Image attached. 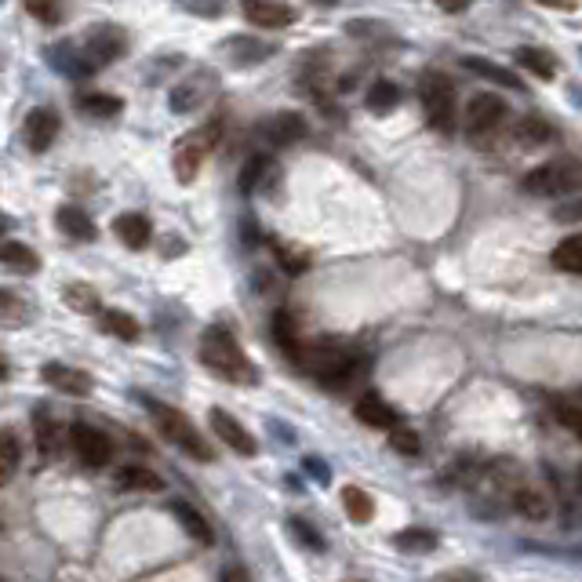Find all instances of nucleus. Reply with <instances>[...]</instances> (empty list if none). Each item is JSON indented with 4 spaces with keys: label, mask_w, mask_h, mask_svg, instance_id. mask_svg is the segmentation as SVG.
I'll list each match as a JSON object with an SVG mask.
<instances>
[{
    "label": "nucleus",
    "mask_w": 582,
    "mask_h": 582,
    "mask_svg": "<svg viewBox=\"0 0 582 582\" xmlns=\"http://www.w3.org/2000/svg\"><path fill=\"white\" fill-rule=\"evenodd\" d=\"M201 361L208 372H215L226 382H237V386H255V382H259V368L248 361V353L241 350V342L233 339V332H226L222 324H211L208 332H204Z\"/></svg>",
    "instance_id": "obj_1"
},
{
    "label": "nucleus",
    "mask_w": 582,
    "mask_h": 582,
    "mask_svg": "<svg viewBox=\"0 0 582 582\" xmlns=\"http://www.w3.org/2000/svg\"><path fill=\"white\" fill-rule=\"evenodd\" d=\"M310 375H317L328 386H346L353 375L361 372V357L353 350H342L335 342H321V346H302L299 361Z\"/></svg>",
    "instance_id": "obj_2"
},
{
    "label": "nucleus",
    "mask_w": 582,
    "mask_h": 582,
    "mask_svg": "<svg viewBox=\"0 0 582 582\" xmlns=\"http://www.w3.org/2000/svg\"><path fill=\"white\" fill-rule=\"evenodd\" d=\"M419 99H422V110H426L430 128L444 131V135H452L455 131V84L437 70L422 73L419 77Z\"/></svg>",
    "instance_id": "obj_3"
},
{
    "label": "nucleus",
    "mask_w": 582,
    "mask_h": 582,
    "mask_svg": "<svg viewBox=\"0 0 582 582\" xmlns=\"http://www.w3.org/2000/svg\"><path fill=\"white\" fill-rule=\"evenodd\" d=\"M582 186V164L572 161V157H557V161L542 164V168L528 171L521 182L524 193L532 197H564Z\"/></svg>",
    "instance_id": "obj_4"
},
{
    "label": "nucleus",
    "mask_w": 582,
    "mask_h": 582,
    "mask_svg": "<svg viewBox=\"0 0 582 582\" xmlns=\"http://www.w3.org/2000/svg\"><path fill=\"white\" fill-rule=\"evenodd\" d=\"M219 135H222V117H215V121L204 124L201 131H190V135H182V139L175 142V157H171V164H175V175H179L182 186H190V182L197 179V171H201L204 157L215 150Z\"/></svg>",
    "instance_id": "obj_5"
},
{
    "label": "nucleus",
    "mask_w": 582,
    "mask_h": 582,
    "mask_svg": "<svg viewBox=\"0 0 582 582\" xmlns=\"http://www.w3.org/2000/svg\"><path fill=\"white\" fill-rule=\"evenodd\" d=\"M510 110H506V102L499 95H473L470 106H466V135H470L473 146H492L495 139L502 135V124H506Z\"/></svg>",
    "instance_id": "obj_6"
},
{
    "label": "nucleus",
    "mask_w": 582,
    "mask_h": 582,
    "mask_svg": "<svg viewBox=\"0 0 582 582\" xmlns=\"http://www.w3.org/2000/svg\"><path fill=\"white\" fill-rule=\"evenodd\" d=\"M153 422H157L161 437H168V441L175 444V448H182L186 455H193V459H201V462L215 459V452H211L208 444L201 441L197 426H193V422L186 419L179 408H164V404H153Z\"/></svg>",
    "instance_id": "obj_7"
},
{
    "label": "nucleus",
    "mask_w": 582,
    "mask_h": 582,
    "mask_svg": "<svg viewBox=\"0 0 582 582\" xmlns=\"http://www.w3.org/2000/svg\"><path fill=\"white\" fill-rule=\"evenodd\" d=\"M70 441H73V452H77V459H81L84 466H91V470L110 466V459H113L110 433L95 430V426H88V422H77V426L70 430Z\"/></svg>",
    "instance_id": "obj_8"
},
{
    "label": "nucleus",
    "mask_w": 582,
    "mask_h": 582,
    "mask_svg": "<svg viewBox=\"0 0 582 582\" xmlns=\"http://www.w3.org/2000/svg\"><path fill=\"white\" fill-rule=\"evenodd\" d=\"M124 48H128V41H124L121 30H113V26H95V30L88 33V41H84L81 55L91 70H99V66H106V62L121 59Z\"/></svg>",
    "instance_id": "obj_9"
},
{
    "label": "nucleus",
    "mask_w": 582,
    "mask_h": 582,
    "mask_svg": "<svg viewBox=\"0 0 582 582\" xmlns=\"http://www.w3.org/2000/svg\"><path fill=\"white\" fill-rule=\"evenodd\" d=\"M211 430H215L219 441H226V448H233V452L244 455V459H251V455L259 452V441H255L233 415L222 412V408H211Z\"/></svg>",
    "instance_id": "obj_10"
},
{
    "label": "nucleus",
    "mask_w": 582,
    "mask_h": 582,
    "mask_svg": "<svg viewBox=\"0 0 582 582\" xmlns=\"http://www.w3.org/2000/svg\"><path fill=\"white\" fill-rule=\"evenodd\" d=\"M241 11L244 19L262 26V30H284V26L295 22V11L288 4H281V0H241Z\"/></svg>",
    "instance_id": "obj_11"
},
{
    "label": "nucleus",
    "mask_w": 582,
    "mask_h": 582,
    "mask_svg": "<svg viewBox=\"0 0 582 582\" xmlns=\"http://www.w3.org/2000/svg\"><path fill=\"white\" fill-rule=\"evenodd\" d=\"M22 135H26V146H30L33 153L51 150V142L59 135V117L51 110H44V106H37V110H30L26 124H22Z\"/></svg>",
    "instance_id": "obj_12"
},
{
    "label": "nucleus",
    "mask_w": 582,
    "mask_h": 582,
    "mask_svg": "<svg viewBox=\"0 0 582 582\" xmlns=\"http://www.w3.org/2000/svg\"><path fill=\"white\" fill-rule=\"evenodd\" d=\"M306 135V121L299 113H273L270 121H262V139L270 146H291Z\"/></svg>",
    "instance_id": "obj_13"
},
{
    "label": "nucleus",
    "mask_w": 582,
    "mask_h": 582,
    "mask_svg": "<svg viewBox=\"0 0 582 582\" xmlns=\"http://www.w3.org/2000/svg\"><path fill=\"white\" fill-rule=\"evenodd\" d=\"M41 375H44V382L55 386V390L73 393V397H88L91 386H95L88 372H77V368H66V364H44Z\"/></svg>",
    "instance_id": "obj_14"
},
{
    "label": "nucleus",
    "mask_w": 582,
    "mask_h": 582,
    "mask_svg": "<svg viewBox=\"0 0 582 582\" xmlns=\"http://www.w3.org/2000/svg\"><path fill=\"white\" fill-rule=\"evenodd\" d=\"M113 233L124 241V248L131 251H142L146 244H150L153 230H150V219L146 215H139V211H124V215H117V222H113Z\"/></svg>",
    "instance_id": "obj_15"
},
{
    "label": "nucleus",
    "mask_w": 582,
    "mask_h": 582,
    "mask_svg": "<svg viewBox=\"0 0 582 582\" xmlns=\"http://www.w3.org/2000/svg\"><path fill=\"white\" fill-rule=\"evenodd\" d=\"M353 412H357V419H361L364 426H372V430H393V426H397V412H393L382 397H375V393H364Z\"/></svg>",
    "instance_id": "obj_16"
},
{
    "label": "nucleus",
    "mask_w": 582,
    "mask_h": 582,
    "mask_svg": "<svg viewBox=\"0 0 582 582\" xmlns=\"http://www.w3.org/2000/svg\"><path fill=\"white\" fill-rule=\"evenodd\" d=\"M55 222H59V230L66 233L70 241H95V222H91L88 211H81L77 204H62Z\"/></svg>",
    "instance_id": "obj_17"
},
{
    "label": "nucleus",
    "mask_w": 582,
    "mask_h": 582,
    "mask_svg": "<svg viewBox=\"0 0 582 582\" xmlns=\"http://www.w3.org/2000/svg\"><path fill=\"white\" fill-rule=\"evenodd\" d=\"M510 499H513V510L521 513V517H528V521H546V517H550V499H546L539 488L517 484L510 492Z\"/></svg>",
    "instance_id": "obj_18"
},
{
    "label": "nucleus",
    "mask_w": 582,
    "mask_h": 582,
    "mask_svg": "<svg viewBox=\"0 0 582 582\" xmlns=\"http://www.w3.org/2000/svg\"><path fill=\"white\" fill-rule=\"evenodd\" d=\"M171 513H175V521L182 524V532L190 535V539L204 542V546H211V542H215V535H211L208 521H204L201 513L193 510L190 502H182V499H171Z\"/></svg>",
    "instance_id": "obj_19"
},
{
    "label": "nucleus",
    "mask_w": 582,
    "mask_h": 582,
    "mask_svg": "<svg viewBox=\"0 0 582 582\" xmlns=\"http://www.w3.org/2000/svg\"><path fill=\"white\" fill-rule=\"evenodd\" d=\"M273 339H277V346L288 353L291 361H299V353H302L306 342L299 339V324H295V317H291L288 310L273 313Z\"/></svg>",
    "instance_id": "obj_20"
},
{
    "label": "nucleus",
    "mask_w": 582,
    "mask_h": 582,
    "mask_svg": "<svg viewBox=\"0 0 582 582\" xmlns=\"http://www.w3.org/2000/svg\"><path fill=\"white\" fill-rule=\"evenodd\" d=\"M0 266H8L15 273H37L41 270V259H37V251L26 248L22 241H4L0 244Z\"/></svg>",
    "instance_id": "obj_21"
},
{
    "label": "nucleus",
    "mask_w": 582,
    "mask_h": 582,
    "mask_svg": "<svg viewBox=\"0 0 582 582\" xmlns=\"http://www.w3.org/2000/svg\"><path fill=\"white\" fill-rule=\"evenodd\" d=\"M204 88H211V77L204 73L201 81L193 77V81H186V84H179V88L171 91V110L175 113H190V110H197L204 99H208V91Z\"/></svg>",
    "instance_id": "obj_22"
},
{
    "label": "nucleus",
    "mask_w": 582,
    "mask_h": 582,
    "mask_svg": "<svg viewBox=\"0 0 582 582\" xmlns=\"http://www.w3.org/2000/svg\"><path fill=\"white\" fill-rule=\"evenodd\" d=\"M462 62H466V70L481 73L484 81L499 84V88H506V91H524V84H521V77H517V73L502 70V66H495V62L481 59V55H470V59H462Z\"/></svg>",
    "instance_id": "obj_23"
},
{
    "label": "nucleus",
    "mask_w": 582,
    "mask_h": 582,
    "mask_svg": "<svg viewBox=\"0 0 582 582\" xmlns=\"http://www.w3.org/2000/svg\"><path fill=\"white\" fill-rule=\"evenodd\" d=\"M517 66H524L528 73H535L539 81H553L557 77V59H553L550 51H542V48H517Z\"/></svg>",
    "instance_id": "obj_24"
},
{
    "label": "nucleus",
    "mask_w": 582,
    "mask_h": 582,
    "mask_svg": "<svg viewBox=\"0 0 582 582\" xmlns=\"http://www.w3.org/2000/svg\"><path fill=\"white\" fill-rule=\"evenodd\" d=\"M273 175H277V168H273V161L270 157H251L248 164H244V171H241V190L248 193H259V190H266V186H270V179Z\"/></svg>",
    "instance_id": "obj_25"
},
{
    "label": "nucleus",
    "mask_w": 582,
    "mask_h": 582,
    "mask_svg": "<svg viewBox=\"0 0 582 582\" xmlns=\"http://www.w3.org/2000/svg\"><path fill=\"white\" fill-rule=\"evenodd\" d=\"M117 484L124 492H164V481L146 466H124L117 470Z\"/></svg>",
    "instance_id": "obj_26"
},
{
    "label": "nucleus",
    "mask_w": 582,
    "mask_h": 582,
    "mask_svg": "<svg viewBox=\"0 0 582 582\" xmlns=\"http://www.w3.org/2000/svg\"><path fill=\"white\" fill-rule=\"evenodd\" d=\"M342 510H346V517H350L353 524H368L375 517V502L364 488L346 484V488H342Z\"/></svg>",
    "instance_id": "obj_27"
},
{
    "label": "nucleus",
    "mask_w": 582,
    "mask_h": 582,
    "mask_svg": "<svg viewBox=\"0 0 582 582\" xmlns=\"http://www.w3.org/2000/svg\"><path fill=\"white\" fill-rule=\"evenodd\" d=\"M99 324H102V332L117 335L121 342H135V339H139V321H135L131 313H124V310H102Z\"/></svg>",
    "instance_id": "obj_28"
},
{
    "label": "nucleus",
    "mask_w": 582,
    "mask_h": 582,
    "mask_svg": "<svg viewBox=\"0 0 582 582\" xmlns=\"http://www.w3.org/2000/svg\"><path fill=\"white\" fill-rule=\"evenodd\" d=\"M553 128L542 117H524V121H517V131H513V139H517V146H528V150H535V146H542V142H550Z\"/></svg>",
    "instance_id": "obj_29"
},
{
    "label": "nucleus",
    "mask_w": 582,
    "mask_h": 582,
    "mask_svg": "<svg viewBox=\"0 0 582 582\" xmlns=\"http://www.w3.org/2000/svg\"><path fill=\"white\" fill-rule=\"evenodd\" d=\"M550 262L557 266V270L564 273H579L582 277V237H568V241H561L557 248H553Z\"/></svg>",
    "instance_id": "obj_30"
},
{
    "label": "nucleus",
    "mask_w": 582,
    "mask_h": 582,
    "mask_svg": "<svg viewBox=\"0 0 582 582\" xmlns=\"http://www.w3.org/2000/svg\"><path fill=\"white\" fill-rule=\"evenodd\" d=\"M77 110L91 113V117H113V113L124 110V102L113 99V95H95V91H84V95H77Z\"/></svg>",
    "instance_id": "obj_31"
},
{
    "label": "nucleus",
    "mask_w": 582,
    "mask_h": 582,
    "mask_svg": "<svg viewBox=\"0 0 582 582\" xmlns=\"http://www.w3.org/2000/svg\"><path fill=\"white\" fill-rule=\"evenodd\" d=\"M397 102H401V88L390 81H375L372 91H368V110L372 113H390L397 110Z\"/></svg>",
    "instance_id": "obj_32"
},
{
    "label": "nucleus",
    "mask_w": 582,
    "mask_h": 582,
    "mask_svg": "<svg viewBox=\"0 0 582 582\" xmlns=\"http://www.w3.org/2000/svg\"><path fill=\"white\" fill-rule=\"evenodd\" d=\"M33 430H37V448H41V455L48 459V455L55 452V422H51L48 408H37V412H33Z\"/></svg>",
    "instance_id": "obj_33"
},
{
    "label": "nucleus",
    "mask_w": 582,
    "mask_h": 582,
    "mask_svg": "<svg viewBox=\"0 0 582 582\" xmlns=\"http://www.w3.org/2000/svg\"><path fill=\"white\" fill-rule=\"evenodd\" d=\"M397 550H408V553H430L437 546V535L426 532V528H412V532H401L397 535Z\"/></svg>",
    "instance_id": "obj_34"
},
{
    "label": "nucleus",
    "mask_w": 582,
    "mask_h": 582,
    "mask_svg": "<svg viewBox=\"0 0 582 582\" xmlns=\"http://www.w3.org/2000/svg\"><path fill=\"white\" fill-rule=\"evenodd\" d=\"M66 302H70L73 310L95 313L99 310V291L91 288V284H66Z\"/></svg>",
    "instance_id": "obj_35"
},
{
    "label": "nucleus",
    "mask_w": 582,
    "mask_h": 582,
    "mask_svg": "<svg viewBox=\"0 0 582 582\" xmlns=\"http://www.w3.org/2000/svg\"><path fill=\"white\" fill-rule=\"evenodd\" d=\"M273 255H277V262H281L288 273H302L310 266V255H306V251H295L291 244H281V241H273Z\"/></svg>",
    "instance_id": "obj_36"
},
{
    "label": "nucleus",
    "mask_w": 582,
    "mask_h": 582,
    "mask_svg": "<svg viewBox=\"0 0 582 582\" xmlns=\"http://www.w3.org/2000/svg\"><path fill=\"white\" fill-rule=\"evenodd\" d=\"M390 448L397 455H419L422 444H419V433L415 430H401V426H393L390 430Z\"/></svg>",
    "instance_id": "obj_37"
},
{
    "label": "nucleus",
    "mask_w": 582,
    "mask_h": 582,
    "mask_svg": "<svg viewBox=\"0 0 582 582\" xmlns=\"http://www.w3.org/2000/svg\"><path fill=\"white\" fill-rule=\"evenodd\" d=\"M19 455H22V448H19L15 430H0V466H4V470H15V466H19Z\"/></svg>",
    "instance_id": "obj_38"
},
{
    "label": "nucleus",
    "mask_w": 582,
    "mask_h": 582,
    "mask_svg": "<svg viewBox=\"0 0 582 582\" xmlns=\"http://www.w3.org/2000/svg\"><path fill=\"white\" fill-rule=\"evenodd\" d=\"M553 419L561 422V426H568L575 437H582V408H572V404H557V408H553Z\"/></svg>",
    "instance_id": "obj_39"
},
{
    "label": "nucleus",
    "mask_w": 582,
    "mask_h": 582,
    "mask_svg": "<svg viewBox=\"0 0 582 582\" xmlns=\"http://www.w3.org/2000/svg\"><path fill=\"white\" fill-rule=\"evenodd\" d=\"M291 535H295V539H299L302 546H306V550H324V539L317 532H313V528L306 521H291Z\"/></svg>",
    "instance_id": "obj_40"
},
{
    "label": "nucleus",
    "mask_w": 582,
    "mask_h": 582,
    "mask_svg": "<svg viewBox=\"0 0 582 582\" xmlns=\"http://www.w3.org/2000/svg\"><path fill=\"white\" fill-rule=\"evenodd\" d=\"M22 4H26V11H30L33 19L51 22L55 15H59V4H62V0H22Z\"/></svg>",
    "instance_id": "obj_41"
},
{
    "label": "nucleus",
    "mask_w": 582,
    "mask_h": 582,
    "mask_svg": "<svg viewBox=\"0 0 582 582\" xmlns=\"http://www.w3.org/2000/svg\"><path fill=\"white\" fill-rule=\"evenodd\" d=\"M302 466H306V473H310V477H317V484H328V481H332V473H328V466H324L321 459H306Z\"/></svg>",
    "instance_id": "obj_42"
},
{
    "label": "nucleus",
    "mask_w": 582,
    "mask_h": 582,
    "mask_svg": "<svg viewBox=\"0 0 582 582\" xmlns=\"http://www.w3.org/2000/svg\"><path fill=\"white\" fill-rule=\"evenodd\" d=\"M557 219L561 222H579L582 219V201L579 204H568V208H561V211H553Z\"/></svg>",
    "instance_id": "obj_43"
},
{
    "label": "nucleus",
    "mask_w": 582,
    "mask_h": 582,
    "mask_svg": "<svg viewBox=\"0 0 582 582\" xmlns=\"http://www.w3.org/2000/svg\"><path fill=\"white\" fill-rule=\"evenodd\" d=\"M542 8H557V11H575V0H539Z\"/></svg>",
    "instance_id": "obj_44"
},
{
    "label": "nucleus",
    "mask_w": 582,
    "mask_h": 582,
    "mask_svg": "<svg viewBox=\"0 0 582 582\" xmlns=\"http://www.w3.org/2000/svg\"><path fill=\"white\" fill-rule=\"evenodd\" d=\"M222 579H244L241 568H230V572H222Z\"/></svg>",
    "instance_id": "obj_45"
},
{
    "label": "nucleus",
    "mask_w": 582,
    "mask_h": 582,
    "mask_svg": "<svg viewBox=\"0 0 582 582\" xmlns=\"http://www.w3.org/2000/svg\"><path fill=\"white\" fill-rule=\"evenodd\" d=\"M8 477H11V470H4V466H0V484H8Z\"/></svg>",
    "instance_id": "obj_46"
},
{
    "label": "nucleus",
    "mask_w": 582,
    "mask_h": 582,
    "mask_svg": "<svg viewBox=\"0 0 582 582\" xmlns=\"http://www.w3.org/2000/svg\"><path fill=\"white\" fill-rule=\"evenodd\" d=\"M4 375H8V368H4V364H0V379H4Z\"/></svg>",
    "instance_id": "obj_47"
},
{
    "label": "nucleus",
    "mask_w": 582,
    "mask_h": 582,
    "mask_svg": "<svg viewBox=\"0 0 582 582\" xmlns=\"http://www.w3.org/2000/svg\"><path fill=\"white\" fill-rule=\"evenodd\" d=\"M4 226H8V222H4V219H0V237H4Z\"/></svg>",
    "instance_id": "obj_48"
},
{
    "label": "nucleus",
    "mask_w": 582,
    "mask_h": 582,
    "mask_svg": "<svg viewBox=\"0 0 582 582\" xmlns=\"http://www.w3.org/2000/svg\"><path fill=\"white\" fill-rule=\"evenodd\" d=\"M321 4H335V0H321Z\"/></svg>",
    "instance_id": "obj_49"
}]
</instances>
